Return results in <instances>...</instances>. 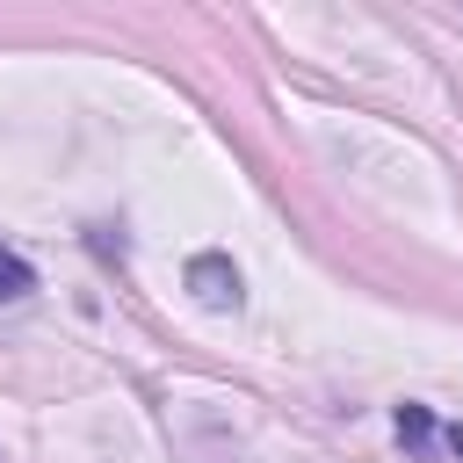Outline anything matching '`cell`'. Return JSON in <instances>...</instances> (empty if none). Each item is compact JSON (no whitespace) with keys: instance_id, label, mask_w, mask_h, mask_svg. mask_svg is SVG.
Instances as JSON below:
<instances>
[{"instance_id":"obj_1","label":"cell","mask_w":463,"mask_h":463,"mask_svg":"<svg viewBox=\"0 0 463 463\" xmlns=\"http://www.w3.org/2000/svg\"><path fill=\"white\" fill-rule=\"evenodd\" d=\"M188 289H195L210 311H239V297H246V289H239V268H232L224 253H195V260H188Z\"/></svg>"},{"instance_id":"obj_2","label":"cell","mask_w":463,"mask_h":463,"mask_svg":"<svg viewBox=\"0 0 463 463\" xmlns=\"http://www.w3.org/2000/svg\"><path fill=\"white\" fill-rule=\"evenodd\" d=\"M29 289H36V268H29L22 253H7V246H0V304H22Z\"/></svg>"},{"instance_id":"obj_3","label":"cell","mask_w":463,"mask_h":463,"mask_svg":"<svg viewBox=\"0 0 463 463\" xmlns=\"http://www.w3.org/2000/svg\"><path fill=\"white\" fill-rule=\"evenodd\" d=\"M398 434H405L412 449H434V434H441V427H434V412H427V405H398Z\"/></svg>"}]
</instances>
